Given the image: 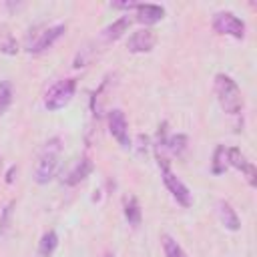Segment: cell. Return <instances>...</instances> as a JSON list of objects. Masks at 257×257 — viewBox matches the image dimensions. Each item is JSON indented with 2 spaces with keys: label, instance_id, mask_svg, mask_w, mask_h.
<instances>
[{
  "label": "cell",
  "instance_id": "obj_2",
  "mask_svg": "<svg viewBox=\"0 0 257 257\" xmlns=\"http://www.w3.org/2000/svg\"><path fill=\"white\" fill-rule=\"evenodd\" d=\"M215 94L221 104V108L229 114H239L243 110V96L237 82L227 74L215 76Z\"/></svg>",
  "mask_w": 257,
  "mask_h": 257
},
{
  "label": "cell",
  "instance_id": "obj_4",
  "mask_svg": "<svg viewBox=\"0 0 257 257\" xmlns=\"http://www.w3.org/2000/svg\"><path fill=\"white\" fill-rule=\"evenodd\" d=\"M213 28L219 34H229L233 38L245 36V22L237 18L233 12H217L213 16Z\"/></svg>",
  "mask_w": 257,
  "mask_h": 257
},
{
  "label": "cell",
  "instance_id": "obj_3",
  "mask_svg": "<svg viewBox=\"0 0 257 257\" xmlns=\"http://www.w3.org/2000/svg\"><path fill=\"white\" fill-rule=\"evenodd\" d=\"M74 90H76V80L74 78H64V80H58L56 84H52L48 88V92L44 94V106L48 110H60L64 108L72 96H74Z\"/></svg>",
  "mask_w": 257,
  "mask_h": 257
},
{
  "label": "cell",
  "instance_id": "obj_7",
  "mask_svg": "<svg viewBox=\"0 0 257 257\" xmlns=\"http://www.w3.org/2000/svg\"><path fill=\"white\" fill-rule=\"evenodd\" d=\"M227 161H229L231 167H235L237 171H241V173L247 177V181H249L251 187L257 185V169H255V165L241 153V149H237V147L227 149Z\"/></svg>",
  "mask_w": 257,
  "mask_h": 257
},
{
  "label": "cell",
  "instance_id": "obj_8",
  "mask_svg": "<svg viewBox=\"0 0 257 257\" xmlns=\"http://www.w3.org/2000/svg\"><path fill=\"white\" fill-rule=\"evenodd\" d=\"M66 32V26L64 24H54V26H48L46 30H42L38 34V38L34 42L28 44V52L32 54H38V52H44L46 48H50L62 34Z\"/></svg>",
  "mask_w": 257,
  "mask_h": 257
},
{
  "label": "cell",
  "instance_id": "obj_11",
  "mask_svg": "<svg viewBox=\"0 0 257 257\" xmlns=\"http://www.w3.org/2000/svg\"><path fill=\"white\" fill-rule=\"evenodd\" d=\"M217 215H219V221L223 223L225 229H229V231L241 229V221H239V217H237V213L229 201H223V199L217 201Z\"/></svg>",
  "mask_w": 257,
  "mask_h": 257
},
{
  "label": "cell",
  "instance_id": "obj_20",
  "mask_svg": "<svg viewBox=\"0 0 257 257\" xmlns=\"http://www.w3.org/2000/svg\"><path fill=\"white\" fill-rule=\"evenodd\" d=\"M10 104H12V84L8 80H0V114H4Z\"/></svg>",
  "mask_w": 257,
  "mask_h": 257
},
{
  "label": "cell",
  "instance_id": "obj_16",
  "mask_svg": "<svg viewBox=\"0 0 257 257\" xmlns=\"http://www.w3.org/2000/svg\"><path fill=\"white\" fill-rule=\"evenodd\" d=\"M0 52L4 54H16L18 52V42L12 36V32L8 30V26H0Z\"/></svg>",
  "mask_w": 257,
  "mask_h": 257
},
{
  "label": "cell",
  "instance_id": "obj_18",
  "mask_svg": "<svg viewBox=\"0 0 257 257\" xmlns=\"http://www.w3.org/2000/svg\"><path fill=\"white\" fill-rule=\"evenodd\" d=\"M165 149L171 153V155H183V151L187 149V137L185 135H173L165 141Z\"/></svg>",
  "mask_w": 257,
  "mask_h": 257
},
{
  "label": "cell",
  "instance_id": "obj_22",
  "mask_svg": "<svg viewBox=\"0 0 257 257\" xmlns=\"http://www.w3.org/2000/svg\"><path fill=\"white\" fill-rule=\"evenodd\" d=\"M18 169H16V165H12L10 169H8V173H6V183H12L14 181V173H16Z\"/></svg>",
  "mask_w": 257,
  "mask_h": 257
},
{
  "label": "cell",
  "instance_id": "obj_21",
  "mask_svg": "<svg viewBox=\"0 0 257 257\" xmlns=\"http://www.w3.org/2000/svg\"><path fill=\"white\" fill-rule=\"evenodd\" d=\"M12 205H14V203L6 205V207H4V211H2V219H0V233H4V231H6V227H8V217H10Z\"/></svg>",
  "mask_w": 257,
  "mask_h": 257
},
{
  "label": "cell",
  "instance_id": "obj_9",
  "mask_svg": "<svg viewBox=\"0 0 257 257\" xmlns=\"http://www.w3.org/2000/svg\"><path fill=\"white\" fill-rule=\"evenodd\" d=\"M153 46H155V34L149 28L137 30L126 42L128 52H149V50H153Z\"/></svg>",
  "mask_w": 257,
  "mask_h": 257
},
{
  "label": "cell",
  "instance_id": "obj_23",
  "mask_svg": "<svg viewBox=\"0 0 257 257\" xmlns=\"http://www.w3.org/2000/svg\"><path fill=\"white\" fill-rule=\"evenodd\" d=\"M104 257H114V255L112 253H104Z\"/></svg>",
  "mask_w": 257,
  "mask_h": 257
},
{
  "label": "cell",
  "instance_id": "obj_5",
  "mask_svg": "<svg viewBox=\"0 0 257 257\" xmlns=\"http://www.w3.org/2000/svg\"><path fill=\"white\" fill-rule=\"evenodd\" d=\"M161 171H163L165 187L169 189V193L173 195V199H175L181 207H191L193 197H191V191L187 189V185H185L179 177H175V175L171 173V169H169V167H161Z\"/></svg>",
  "mask_w": 257,
  "mask_h": 257
},
{
  "label": "cell",
  "instance_id": "obj_14",
  "mask_svg": "<svg viewBox=\"0 0 257 257\" xmlns=\"http://www.w3.org/2000/svg\"><path fill=\"white\" fill-rule=\"evenodd\" d=\"M58 247V235L56 231H46L42 237H40V243H38V257H52V253L56 251Z\"/></svg>",
  "mask_w": 257,
  "mask_h": 257
},
{
  "label": "cell",
  "instance_id": "obj_12",
  "mask_svg": "<svg viewBox=\"0 0 257 257\" xmlns=\"http://www.w3.org/2000/svg\"><path fill=\"white\" fill-rule=\"evenodd\" d=\"M92 173V161L90 159H86V157H82L70 171H68V175L64 177V183L66 185H78L80 181H84L88 175Z\"/></svg>",
  "mask_w": 257,
  "mask_h": 257
},
{
  "label": "cell",
  "instance_id": "obj_1",
  "mask_svg": "<svg viewBox=\"0 0 257 257\" xmlns=\"http://www.w3.org/2000/svg\"><path fill=\"white\" fill-rule=\"evenodd\" d=\"M60 153H62L60 137H54L44 145V149L38 157V163H36V171H34V179L38 185H46L56 175V169L60 163Z\"/></svg>",
  "mask_w": 257,
  "mask_h": 257
},
{
  "label": "cell",
  "instance_id": "obj_19",
  "mask_svg": "<svg viewBox=\"0 0 257 257\" xmlns=\"http://www.w3.org/2000/svg\"><path fill=\"white\" fill-rule=\"evenodd\" d=\"M161 241H163V249H165V255L167 257H187V253L183 251V247L171 235H163Z\"/></svg>",
  "mask_w": 257,
  "mask_h": 257
},
{
  "label": "cell",
  "instance_id": "obj_6",
  "mask_svg": "<svg viewBox=\"0 0 257 257\" xmlns=\"http://www.w3.org/2000/svg\"><path fill=\"white\" fill-rule=\"evenodd\" d=\"M108 131L110 135L118 141V145L122 149L131 147V139H128V124H126V116L120 108H112L108 114Z\"/></svg>",
  "mask_w": 257,
  "mask_h": 257
},
{
  "label": "cell",
  "instance_id": "obj_17",
  "mask_svg": "<svg viewBox=\"0 0 257 257\" xmlns=\"http://www.w3.org/2000/svg\"><path fill=\"white\" fill-rule=\"evenodd\" d=\"M229 167V161H227V149L223 145H219L213 153V163H211V171L213 175H223Z\"/></svg>",
  "mask_w": 257,
  "mask_h": 257
},
{
  "label": "cell",
  "instance_id": "obj_10",
  "mask_svg": "<svg viewBox=\"0 0 257 257\" xmlns=\"http://www.w3.org/2000/svg\"><path fill=\"white\" fill-rule=\"evenodd\" d=\"M135 10H137V20L147 26L157 24L165 18V8L159 4H137Z\"/></svg>",
  "mask_w": 257,
  "mask_h": 257
},
{
  "label": "cell",
  "instance_id": "obj_15",
  "mask_svg": "<svg viewBox=\"0 0 257 257\" xmlns=\"http://www.w3.org/2000/svg\"><path fill=\"white\" fill-rule=\"evenodd\" d=\"M124 219L128 221L131 227H139V225H141L143 213H141L139 201H137L135 197H128V199L124 201Z\"/></svg>",
  "mask_w": 257,
  "mask_h": 257
},
{
  "label": "cell",
  "instance_id": "obj_13",
  "mask_svg": "<svg viewBox=\"0 0 257 257\" xmlns=\"http://www.w3.org/2000/svg\"><path fill=\"white\" fill-rule=\"evenodd\" d=\"M128 26H131V18H128V16H120L118 20H114L112 24H108L106 28H102L100 36H102V40H106V42L118 40V38L128 30Z\"/></svg>",
  "mask_w": 257,
  "mask_h": 257
}]
</instances>
